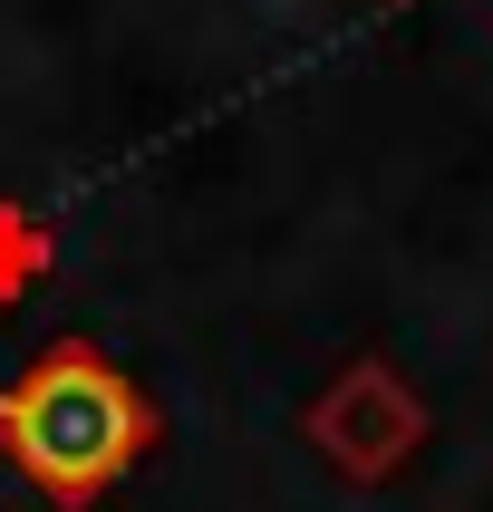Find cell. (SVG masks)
<instances>
[{"label":"cell","mask_w":493,"mask_h":512,"mask_svg":"<svg viewBox=\"0 0 493 512\" xmlns=\"http://www.w3.org/2000/svg\"><path fill=\"white\" fill-rule=\"evenodd\" d=\"M0 455L58 512H87L155 455V406L97 339H58L29 358L20 387H0Z\"/></svg>","instance_id":"1"},{"label":"cell","mask_w":493,"mask_h":512,"mask_svg":"<svg viewBox=\"0 0 493 512\" xmlns=\"http://www.w3.org/2000/svg\"><path fill=\"white\" fill-rule=\"evenodd\" d=\"M300 435L339 464L348 484H387V474L426 445V406H416V387H406L387 358H348L339 387L300 416Z\"/></svg>","instance_id":"2"},{"label":"cell","mask_w":493,"mask_h":512,"mask_svg":"<svg viewBox=\"0 0 493 512\" xmlns=\"http://www.w3.org/2000/svg\"><path fill=\"white\" fill-rule=\"evenodd\" d=\"M49 261H58L49 223H39L29 203H0V310H20L29 290L49 281Z\"/></svg>","instance_id":"3"}]
</instances>
